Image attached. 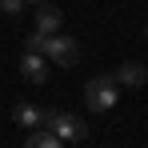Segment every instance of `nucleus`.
I'll use <instances>...</instances> for the list:
<instances>
[{"mask_svg":"<svg viewBox=\"0 0 148 148\" xmlns=\"http://www.w3.org/2000/svg\"><path fill=\"white\" fill-rule=\"evenodd\" d=\"M24 4H44V0H24Z\"/></svg>","mask_w":148,"mask_h":148,"instance_id":"9d476101","label":"nucleus"},{"mask_svg":"<svg viewBox=\"0 0 148 148\" xmlns=\"http://www.w3.org/2000/svg\"><path fill=\"white\" fill-rule=\"evenodd\" d=\"M116 96H120V84L112 80V72L92 76V80L84 84V104H88L92 112H108V108H116Z\"/></svg>","mask_w":148,"mask_h":148,"instance_id":"7ed1b4c3","label":"nucleus"},{"mask_svg":"<svg viewBox=\"0 0 148 148\" xmlns=\"http://www.w3.org/2000/svg\"><path fill=\"white\" fill-rule=\"evenodd\" d=\"M20 76H24L28 84H44L48 80V60L40 52H24L20 56Z\"/></svg>","mask_w":148,"mask_h":148,"instance_id":"20e7f679","label":"nucleus"},{"mask_svg":"<svg viewBox=\"0 0 148 148\" xmlns=\"http://www.w3.org/2000/svg\"><path fill=\"white\" fill-rule=\"evenodd\" d=\"M24 52H40L44 60L60 64V68H76V60H80V40H76V36H64V32H52V36L32 32L24 40Z\"/></svg>","mask_w":148,"mask_h":148,"instance_id":"f257e3e1","label":"nucleus"},{"mask_svg":"<svg viewBox=\"0 0 148 148\" xmlns=\"http://www.w3.org/2000/svg\"><path fill=\"white\" fill-rule=\"evenodd\" d=\"M24 8V0H0V12H8V16H16Z\"/></svg>","mask_w":148,"mask_h":148,"instance_id":"1a4fd4ad","label":"nucleus"},{"mask_svg":"<svg viewBox=\"0 0 148 148\" xmlns=\"http://www.w3.org/2000/svg\"><path fill=\"white\" fill-rule=\"evenodd\" d=\"M12 120L20 124V128H40V124H44V108H36V104H16V108H12Z\"/></svg>","mask_w":148,"mask_h":148,"instance_id":"0eeeda50","label":"nucleus"},{"mask_svg":"<svg viewBox=\"0 0 148 148\" xmlns=\"http://www.w3.org/2000/svg\"><path fill=\"white\" fill-rule=\"evenodd\" d=\"M60 24H64V12L52 4V0H44V4H36V32H44V36H52V32H60Z\"/></svg>","mask_w":148,"mask_h":148,"instance_id":"39448f33","label":"nucleus"},{"mask_svg":"<svg viewBox=\"0 0 148 148\" xmlns=\"http://www.w3.org/2000/svg\"><path fill=\"white\" fill-rule=\"evenodd\" d=\"M112 80H116L120 88H140V84L148 80V68L140 64V60H128V64H120V68L112 72Z\"/></svg>","mask_w":148,"mask_h":148,"instance_id":"423d86ee","label":"nucleus"},{"mask_svg":"<svg viewBox=\"0 0 148 148\" xmlns=\"http://www.w3.org/2000/svg\"><path fill=\"white\" fill-rule=\"evenodd\" d=\"M24 148H64V140L52 136L48 128H32V136L24 140Z\"/></svg>","mask_w":148,"mask_h":148,"instance_id":"6e6552de","label":"nucleus"},{"mask_svg":"<svg viewBox=\"0 0 148 148\" xmlns=\"http://www.w3.org/2000/svg\"><path fill=\"white\" fill-rule=\"evenodd\" d=\"M144 40H148V24H144Z\"/></svg>","mask_w":148,"mask_h":148,"instance_id":"9b49d317","label":"nucleus"},{"mask_svg":"<svg viewBox=\"0 0 148 148\" xmlns=\"http://www.w3.org/2000/svg\"><path fill=\"white\" fill-rule=\"evenodd\" d=\"M40 128H48L52 136H60L64 144H84L88 140V124L72 116V112H60V108H44V124Z\"/></svg>","mask_w":148,"mask_h":148,"instance_id":"f03ea898","label":"nucleus"}]
</instances>
